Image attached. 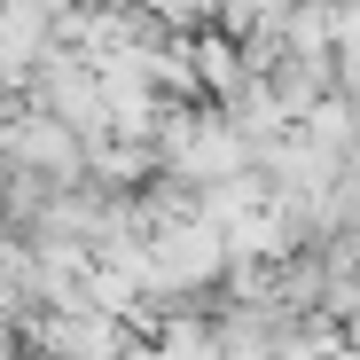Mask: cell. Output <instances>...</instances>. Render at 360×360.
<instances>
[{"mask_svg":"<svg viewBox=\"0 0 360 360\" xmlns=\"http://www.w3.org/2000/svg\"><path fill=\"white\" fill-rule=\"evenodd\" d=\"M32 360H117V321L94 306H55L32 321Z\"/></svg>","mask_w":360,"mask_h":360,"instance_id":"obj_1","label":"cell"},{"mask_svg":"<svg viewBox=\"0 0 360 360\" xmlns=\"http://www.w3.org/2000/svg\"><path fill=\"white\" fill-rule=\"evenodd\" d=\"M345 165H352V172H360V141H352V157H345Z\"/></svg>","mask_w":360,"mask_h":360,"instance_id":"obj_2","label":"cell"}]
</instances>
